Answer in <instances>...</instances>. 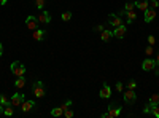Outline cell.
<instances>
[{"mask_svg": "<svg viewBox=\"0 0 159 118\" xmlns=\"http://www.w3.org/2000/svg\"><path fill=\"white\" fill-rule=\"evenodd\" d=\"M11 74L16 75V77H24L26 75V67H24L22 62H19V61L11 62Z\"/></svg>", "mask_w": 159, "mask_h": 118, "instance_id": "obj_1", "label": "cell"}, {"mask_svg": "<svg viewBox=\"0 0 159 118\" xmlns=\"http://www.w3.org/2000/svg\"><path fill=\"white\" fill-rule=\"evenodd\" d=\"M121 113V107L118 104H111L105 113H102V118H116Z\"/></svg>", "mask_w": 159, "mask_h": 118, "instance_id": "obj_2", "label": "cell"}, {"mask_svg": "<svg viewBox=\"0 0 159 118\" xmlns=\"http://www.w3.org/2000/svg\"><path fill=\"white\" fill-rule=\"evenodd\" d=\"M32 93L35 97H43L45 96V85L43 81H34L32 83Z\"/></svg>", "mask_w": 159, "mask_h": 118, "instance_id": "obj_3", "label": "cell"}, {"mask_svg": "<svg viewBox=\"0 0 159 118\" xmlns=\"http://www.w3.org/2000/svg\"><path fill=\"white\" fill-rule=\"evenodd\" d=\"M38 19H37V16H32L29 14L26 18V26L29 27V31H35V29H38Z\"/></svg>", "mask_w": 159, "mask_h": 118, "instance_id": "obj_4", "label": "cell"}, {"mask_svg": "<svg viewBox=\"0 0 159 118\" xmlns=\"http://www.w3.org/2000/svg\"><path fill=\"white\" fill-rule=\"evenodd\" d=\"M24 99H26V96H24L22 93H16V94H13V96L10 97V104H11L13 107H21V104H22Z\"/></svg>", "mask_w": 159, "mask_h": 118, "instance_id": "obj_5", "label": "cell"}, {"mask_svg": "<svg viewBox=\"0 0 159 118\" xmlns=\"http://www.w3.org/2000/svg\"><path fill=\"white\" fill-rule=\"evenodd\" d=\"M156 66H157V64H156V61H154L153 58H146V59H143V62H142V69H143L145 72L154 70Z\"/></svg>", "mask_w": 159, "mask_h": 118, "instance_id": "obj_6", "label": "cell"}, {"mask_svg": "<svg viewBox=\"0 0 159 118\" xmlns=\"http://www.w3.org/2000/svg\"><path fill=\"white\" fill-rule=\"evenodd\" d=\"M137 101V94H135V89H127L124 93V102L126 104H134Z\"/></svg>", "mask_w": 159, "mask_h": 118, "instance_id": "obj_7", "label": "cell"}, {"mask_svg": "<svg viewBox=\"0 0 159 118\" xmlns=\"http://www.w3.org/2000/svg\"><path fill=\"white\" fill-rule=\"evenodd\" d=\"M34 107H35V101H32V99H24L22 104H21V110L24 113H27V112H30Z\"/></svg>", "mask_w": 159, "mask_h": 118, "instance_id": "obj_8", "label": "cell"}, {"mask_svg": "<svg viewBox=\"0 0 159 118\" xmlns=\"http://www.w3.org/2000/svg\"><path fill=\"white\" fill-rule=\"evenodd\" d=\"M37 19H38V22H40V24H50V22H51V14H50L48 11L42 10V11H40V14L37 16Z\"/></svg>", "mask_w": 159, "mask_h": 118, "instance_id": "obj_9", "label": "cell"}, {"mask_svg": "<svg viewBox=\"0 0 159 118\" xmlns=\"http://www.w3.org/2000/svg\"><path fill=\"white\" fill-rule=\"evenodd\" d=\"M126 32H127V27H126L124 24H121V26L115 27V31H113V37H116V39H123L124 35H126Z\"/></svg>", "mask_w": 159, "mask_h": 118, "instance_id": "obj_10", "label": "cell"}, {"mask_svg": "<svg viewBox=\"0 0 159 118\" xmlns=\"http://www.w3.org/2000/svg\"><path fill=\"white\" fill-rule=\"evenodd\" d=\"M99 96H100V99H110V97H111V88H110V85L104 83V86H102Z\"/></svg>", "mask_w": 159, "mask_h": 118, "instance_id": "obj_11", "label": "cell"}, {"mask_svg": "<svg viewBox=\"0 0 159 118\" xmlns=\"http://www.w3.org/2000/svg\"><path fill=\"white\" fill-rule=\"evenodd\" d=\"M154 18H156V10H154V8H148L146 11H143V19H145V22H151Z\"/></svg>", "mask_w": 159, "mask_h": 118, "instance_id": "obj_12", "label": "cell"}, {"mask_svg": "<svg viewBox=\"0 0 159 118\" xmlns=\"http://www.w3.org/2000/svg\"><path fill=\"white\" fill-rule=\"evenodd\" d=\"M108 22L113 26V27H118V26H121L123 24V21H121V18H119V14H108Z\"/></svg>", "mask_w": 159, "mask_h": 118, "instance_id": "obj_13", "label": "cell"}, {"mask_svg": "<svg viewBox=\"0 0 159 118\" xmlns=\"http://www.w3.org/2000/svg\"><path fill=\"white\" fill-rule=\"evenodd\" d=\"M134 5H135V8H138L140 11H146L148 10V2H145V0H137V2H134Z\"/></svg>", "mask_w": 159, "mask_h": 118, "instance_id": "obj_14", "label": "cell"}, {"mask_svg": "<svg viewBox=\"0 0 159 118\" xmlns=\"http://www.w3.org/2000/svg\"><path fill=\"white\" fill-rule=\"evenodd\" d=\"M32 37H34V40H37V42H42V40L45 39V31H42V29H35L34 34H32Z\"/></svg>", "mask_w": 159, "mask_h": 118, "instance_id": "obj_15", "label": "cell"}, {"mask_svg": "<svg viewBox=\"0 0 159 118\" xmlns=\"http://www.w3.org/2000/svg\"><path fill=\"white\" fill-rule=\"evenodd\" d=\"M111 37H113V31H107V29H104L100 32V39H102V42H108Z\"/></svg>", "mask_w": 159, "mask_h": 118, "instance_id": "obj_16", "label": "cell"}, {"mask_svg": "<svg viewBox=\"0 0 159 118\" xmlns=\"http://www.w3.org/2000/svg\"><path fill=\"white\" fill-rule=\"evenodd\" d=\"M148 104L151 105V107H154V105H159V93H156V94H151V96H149V101H148Z\"/></svg>", "mask_w": 159, "mask_h": 118, "instance_id": "obj_17", "label": "cell"}, {"mask_svg": "<svg viewBox=\"0 0 159 118\" xmlns=\"http://www.w3.org/2000/svg\"><path fill=\"white\" fill-rule=\"evenodd\" d=\"M26 78L24 77H16V81H14V86L18 88V89H21V88H24L26 86Z\"/></svg>", "mask_w": 159, "mask_h": 118, "instance_id": "obj_18", "label": "cell"}, {"mask_svg": "<svg viewBox=\"0 0 159 118\" xmlns=\"http://www.w3.org/2000/svg\"><path fill=\"white\" fill-rule=\"evenodd\" d=\"M13 113H14L13 105H5V108H3V115H5V116H13Z\"/></svg>", "mask_w": 159, "mask_h": 118, "instance_id": "obj_19", "label": "cell"}, {"mask_svg": "<svg viewBox=\"0 0 159 118\" xmlns=\"http://www.w3.org/2000/svg\"><path fill=\"white\" fill-rule=\"evenodd\" d=\"M51 115L53 116H61V115H64V108L59 105V107H54L53 110H51Z\"/></svg>", "mask_w": 159, "mask_h": 118, "instance_id": "obj_20", "label": "cell"}, {"mask_svg": "<svg viewBox=\"0 0 159 118\" xmlns=\"http://www.w3.org/2000/svg\"><path fill=\"white\" fill-rule=\"evenodd\" d=\"M126 18H127V22L130 24V22H134V21H135L137 14H135V11H134V10H132V11H126Z\"/></svg>", "mask_w": 159, "mask_h": 118, "instance_id": "obj_21", "label": "cell"}, {"mask_svg": "<svg viewBox=\"0 0 159 118\" xmlns=\"http://www.w3.org/2000/svg\"><path fill=\"white\" fill-rule=\"evenodd\" d=\"M0 104L2 105H11L10 104V97L5 96V94H0Z\"/></svg>", "mask_w": 159, "mask_h": 118, "instance_id": "obj_22", "label": "cell"}, {"mask_svg": "<svg viewBox=\"0 0 159 118\" xmlns=\"http://www.w3.org/2000/svg\"><path fill=\"white\" fill-rule=\"evenodd\" d=\"M61 19H62L64 22L70 21V19H72V13H70V11H64V13L61 14Z\"/></svg>", "mask_w": 159, "mask_h": 118, "instance_id": "obj_23", "label": "cell"}, {"mask_svg": "<svg viewBox=\"0 0 159 118\" xmlns=\"http://www.w3.org/2000/svg\"><path fill=\"white\" fill-rule=\"evenodd\" d=\"M145 54H146L148 58H149V56H153V54H154V50H153V45H148V47L145 48Z\"/></svg>", "mask_w": 159, "mask_h": 118, "instance_id": "obj_24", "label": "cell"}, {"mask_svg": "<svg viewBox=\"0 0 159 118\" xmlns=\"http://www.w3.org/2000/svg\"><path fill=\"white\" fill-rule=\"evenodd\" d=\"M134 8H135V5H134L132 2H127V3L124 5V8H123V10H124V11H132Z\"/></svg>", "mask_w": 159, "mask_h": 118, "instance_id": "obj_25", "label": "cell"}, {"mask_svg": "<svg viewBox=\"0 0 159 118\" xmlns=\"http://www.w3.org/2000/svg\"><path fill=\"white\" fill-rule=\"evenodd\" d=\"M149 113H151V115H154L156 118H159V105H154V107H151V110H149Z\"/></svg>", "mask_w": 159, "mask_h": 118, "instance_id": "obj_26", "label": "cell"}, {"mask_svg": "<svg viewBox=\"0 0 159 118\" xmlns=\"http://www.w3.org/2000/svg\"><path fill=\"white\" fill-rule=\"evenodd\" d=\"M35 6L38 8V10L42 11L43 8H45V0H35Z\"/></svg>", "mask_w": 159, "mask_h": 118, "instance_id": "obj_27", "label": "cell"}, {"mask_svg": "<svg viewBox=\"0 0 159 118\" xmlns=\"http://www.w3.org/2000/svg\"><path fill=\"white\" fill-rule=\"evenodd\" d=\"M75 113H73V110H70V108H67V110H64V116L65 118H72Z\"/></svg>", "mask_w": 159, "mask_h": 118, "instance_id": "obj_28", "label": "cell"}, {"mask_svg": "<svg viewBox=\"0 0 159 118\" xmlns=\"http://www.w3.org/2000/svg\"><path fill=\"white\" fill-rule=\"evenodd\" d=\"M137 88V83L134 80H130V81H127V89H135Z\"/></svg>", "mask_w": 159, "mask_h": 118, "instance_id": "obj_29", "label": "cell"}, {"mask_svg": "<svg viewBox=\"0 0 159 118\" xmlns=\"http://www.w3.org/2000/svg\"><path fill=\"white\" fill-rule=\"evenodd\" d=\"M123 89H124L123 83H121V81H116V91L118 93H123Z\"/></svg>", "mask_w": 159, "mask_h": 118, "instance_id": "obj_30", "label": "cell"}, {"mask_svg": "<svg viewBox=\"0 0 159 118\" xmlns=\"http://www.w3.org/2000/svg\"><path fill=\"white\" fill-rule=\"evenodd\" d=\"M156 43V37L154 35H148V45H154Z\"/></svg>", "mask_w": 159, "mask_h": 118, "instance_id": "obj_31", "label": "cell"}, {"mask_svg": "<svg viewBox=\"0 0 159 118\" xmlns=\"http://www.w3.org/2000/svg\"><path fill=\"white\" fill-rule=\"evenodd\" d=\"M149 6H151V8H154V10H156V8L159 6V2H157V0H149Z\"/></svg>", "mask_w": 159, "mask_h": 118, "instance_id": "obj_32", "label": "cell"}, {"mask_svg": "<svg viewBox=\"0 0 159 118\" xmlns=\"http://www.w3.org/2000/svg\"><path fill=\"white\" fill-rule=\"evenodd\" d=\"M70 105H72V101H67V102H64V104H62V105H61V107H62V108H64V110H67V108H69V107H70Z\"/></svg>", "mask_w": 159, "mask_h": 118, "instance_id": "obj_33", "label": "cell"}, {"mask_svg": "<svg viewBox=\"0 0 159 118\" xmlns=\"http://www.w3.org/2000/svg\"><path fill=\"white\" fill-rule=\"evenodd\" d=\"M104 29H105V27L102 26V24H99V26H96V27H94V32H102Z\"/></svg>", "mask_w": 159, "mask_h": 118, "instance_id": "obj_34", "label": "cell"}, {"mask_svg": "<svg viewBox=\"0 0 159 118\" xmlns=\"http://www.w3.org/2000/svg\"><path fill=\"white\" fill-rule=\"evenodd\" d=\"M3 56V43H0V58Z\"/></svg>", "mask_w": 159, "mask_h": 118, "instance_id": "obj_35", "label": "cell"}, {"mask_svg": "<svg viewBox=\"0 0 159 118\" xmlns=\"http://www.w3.org/2000/svg\"><path fill=\"white\" fill-rule=\"evenodd\" d=\"M3 108H5V105L0 104V115H3Z\"/></svg>", "mask_w": 159, "mask_h": 118, "instance_id": "obj_36", "label": "cell"}, {"mask_svg": "<svg viewBox=\"0 0 159 118\" xmlns=\"http://www.w3.org/2000/svg\"><path fill=\"white\" fill-rule=\"evenodd\" d=\"M6 2H8V0H0V5H5Z\"/></svg>", "mask_w": 159, "mask_h": 118, "instance_id": "obj_37", "label": "cell"}, {"mask_svg": "<svg viewBox=\"0 0 159 118\" xmlns=\"http://www.w3.org/2000/svg\"><path fill=\"white\" fill-rule=\"evenodd\" d=\"M154 61H156V64H159V53H157V56H156V59H154Z\"/></svg>", "mask_w": 159, "mask_h": 118, "instance_id": "obj_38", "label": "cell"}, {"mask_svg": "<svg viewBox=\"0 0 159 118\" xmlns=\"http://www.w3.org/2000/svg\"><path fill=\"white\" fill-rule=\"evenodd\" d=\"M156 67H157V69H159V64H157V66H156Z\"/></svg>", "mask_w": 159, "mask_h": 118, "instance_id": "obj_39", "label": "cell"}]
</instances>
